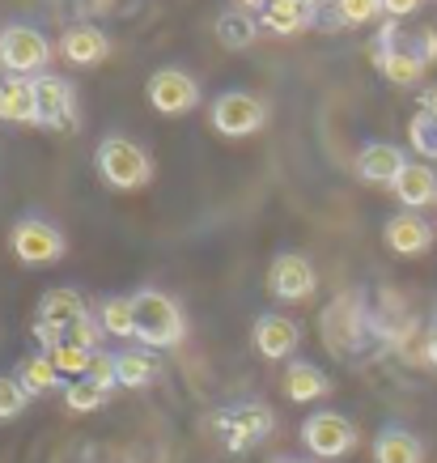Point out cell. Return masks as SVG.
Returning <instances> with one entry per match:
<instances>
[{
  "label": "cell",
  "instance_id": "obj_1",
  "mask_svg": "<svg viewBox=\"0 0 437 463\" xmlns=\"http://www.w3.org/2000/svg\"><path fill=\"white\" fill-rule=\"evenodd\" d=\"M132 310H136V340L144 349H174V345H183L187 319L170 294L141 289V294H132Z\"/></svg>",
  "mask_w": 437,
  "mask_h": 463
},
{
  "label": "cell",
  "instance_id": "obj_2",
  "mask_svg": "<svg viewBox=\"0 0 437 463\" xmlns=\"http://www.w3.org/2000/svg\"><path fill=\"white\" fill-rule=\"evenodd\" d=\"M94 162H98L102 183L115 187V192H136V187H144V183L153 179V157H149V149L136 141H127V137H107V141L98 145Z\"/></svg>",
  "mask_w": 437,
  "mask_h": 463
},
{
  "label": "cell",
  "instance_id": "obj_3",
  "mask_svg": "<svg viewBox=\"0 0 437 463\" xmlns=\"http://www.w3.org/2000/svg\"><path fill=\"white\" fill-rule=\"evenodd\" d=\"M212 430L226 442V450H251L276 430V417H272L268 404H255L251 400V404L221 408V412L212 417Z\"/></svg>",
  "mask_w": 437,
  "mask_h": 463
},
{
  "label": "cell",
  "instance_id": "obj_4",
  "mask_svg": "<svg viewBox=\"0 0 437 463\" xmlns=\"http://www.w3.org/2000/svg\"><path fill=\"white\" fill-rule=\"evenodd\" d=\"M51 60V43L34 26H5L0 30V69L9 77H39Z\"/></svg>",
  "mask_w": 437,
  "mask_h": 463
},
{
  "label": "cell",
  "instance_id": "obj_5",
  "mask_svg": "<svg viewBox=\"0 0 437 463\" xmlns=\"http://www.w3.org/2000/svg\"><path fill=\"white\" fill-rule=\"evenodd\" d=\"M302 442L319 459H344V455L357 450V425L344 412H331V408L327 412H311L302 421Z\"/></svg>",
  "mask_w": 437,
  "mask_h": 463
},
{
  "label": "cell",
  "instance_id": "obj_6",
  "mask_svg": "<svg viewBox=\"0 0 437 463\" xmlns=\"http://www.w3.org/2000/svg\"><path fill=\"white\" fill-rule=\"evenodd\" d=\"M9 247H14L17 264L26 268H47L64 260V234H60V225L42 222V217H22L14 225V234H9Z\"/></svg>",
  "mask_w": 437,
  "mask_h": 463
},
{
  "label": "cell",
  "instance_id": "obj_7",
  "mask_svg": "<svg viewBox=\"0 0 437 463\" xmlns=\"http://www.w3.org/2000/svg\"><path fill=\"white\" fill-rule=\"evenodd\" d=\"M264 124H268V102L246 90H229L212 102V128L221 137H255Z\"/></svg>",
  "mask_w": 437,
  "mask_h": 463
},
{
  "label": "cell",
  "instance_id": "obj_8",
  "mask_svg": "<svg viewBox=\"0 0 437 463\" xmlns=\"http://www.w3.org/2000/svg\"><path fill=\"white\" fill-rule=\"evenodd\" d=\"M81 315H89V310H85V298L77 294V289H47L42 302H39V319H34V336H39V345L51 353L60 340H64V327L77 323Z\"/></svg>",
  "mask_w": 437,
  "mask_h": 463
},
{
  "label": "cell",
  "instance_id": "obj_9",
  "mask_svg": "<svg viewBox=\"0 0 437 463\" xmlns=\"http://www.w3.org/2000/svg\"><path fill=\"white\" fill-rule=\"evenodd\" d=\"M34 85V102H39V124L42 128H77V99H72V85L56 72H39V77H30Z\"/></svg>",
  "mask_w": 437,
  "mask_h": 463
},
{
  "label": "cell",
  "instance_id": "obj_10",
  "mask_svg": "<svg viewBox=\"0 0 437 463\" xmlns=\"http://www.w3.org/2000/svg\"><path fill=\"white\" fill-rule=\"evenodd\" d=\"M149 102L162 115H187L200 107V81L183 69H157L149 77Z\"/></svg>",
  "mask_w": 437,
  "mask_h": 463
},
{
  "label": "cell",
  "instance_id": "obj_11",
  "mask_svg": "<svg viewBox=\"0 0 437 463\" xmlns=\"http://www.w3.org/2000/svg\"><path fill=\"white\" fill-rule=\"evenodd\" d=\"M314 285H319V272H314V264L306 260V255L284 251V255L272 260L268 289L281 298V302H306V298L314 294Z\"/></svg>",
  "mask_w": 437,
  "mask_h": 463
},
{
  "label": "cell",
  "instance_id": "obj_12",
  "mask_svg": "<svg viewBox=\"0 0 437 463\" xmlns=\"http://www.w3.org/2000/svg\"><path fill=\"white\" fill-rule=\"evenodd\" d=\"M361 332H366V315L357 307V298H336V302L323 310V340L336 357L353 353L357 345H361Z\"/></svg>",
  "mask_w": 437,
  "mask_h": 463
},
{
  "label": "cell",
  "instance_id": "obj_13",
  "mask_svg": "<svg viewBox=\"0 0 437 463\" xmlns=\"http://www.w3.org/2000/svg\"><path fill=\"white\" fill-rule=\"evenodd\" d=\"M251 340H255V353H259V357L284 362V357H293L297 340H302V327H297L289 315H259Z\"/></svg>",
  "mask_w": 437,
  "mask_h": 463
},
{
  "label": "cell",
  "instance_id": "obj_14",
  "mask_svg": "<svg viewBox=\"0 0 437 463\" xmlns=\"http://www.w3.org/2000/svg\"><path fill=\"white\" fill-rule=\"evenodd\" d=\"M404 166H408V154L391 141H369L366 149L357 154V175L366 183H378V187H391Z\"/></svg>",
  "mask_w": 437,
  "mask_h": 463
},
{
  "label": "cell",
  "instance_id": "obj_15",
  "mask_svg": "<svg viewBox=\"0 0 437 463\" xmlns=\"http://www.w3.org/2000/svg\"><path fill=\"white\" fill-rule=\"evenodd\" d=\"M382 239H386V247H391L395 255H424L429 247H433V225L424 222V217H416L412 209H404L386 222Z\"/></svg>",
  "mask_w": 437,
  "mask_h": 463
},
{
  "label": "cell",
  "instance_id": "obj_16",
  "mask_svg": "<svg viewBox=\"0 0 437 463\" xmlns=\"http://www.w3.org/2000/svg\"><path fill=\"white\" fill-rule=\"evenodd\" d=\"M391 192L404 209H424V204H437V170L429 162H408L399 170V179L391 183Z\"/></svg>",
  "mask_w": 437,
  "mask_h": 463
},
{
  "label": "cell",
  "instance_id": "obj_17",
  "mask_svg": "<svg viewBox=\"0 0 437 463\" xmlns=\"http://www.w3.org/2000/svg\"><path fill=\"white\" fill-rule=\"evenodd\" d=\"M60 56L69 60V64L94 69V64H102V60L111 56V39H107L98 26H72V30H64V39H60Z\"/></svg>",
  "mask_w": 437,
  "mask_h": 463
},
{
  "label": "cell",
  "instance_id": "obj_18",
  "mask_svg": "<svg viewBox=\"0 0 437 463\" xmlns=\"http://www.w3.org/2000/svg\"><path fill=\"white\" fill-rule=\"evenodd\" d=\"M374 60H378L382 77H386L391 85H416L424 77V60L416 56V52L395 47V43H391V26H386V34H382V47L374 52Z\"/></svg>",
  "mask_w": 437,
  "mask_h": 463
},
{
  "label": "cell",
  "instance_id": "obj_19",
  "mask_svg": "<svg viewBox=\"0 0 437 463\" xmlns=\"http://www.w3.org/2000/svg\"><path fill=\"white\" fill-rule=\"evenodd\" d=\"M0 119L5 124H39V102L30 77H5L0 81Z\"/></svg>",
  "mask_w": 437,
  "mask_h": 463
},
{
  "label": "cell",
  "instance_id": "obj_20",
  "mask_svg": "<svg viewBox=\"0 0 437 463\" xmlns=\"http://www.w3.org/2000/svg\"><path fill=\"white\" fill-rule=\"evenodd\" d=\"M157 374H162V362L153 357V349H124V353H115V379H119V387L141 392V387H153Z\"/></svg>",
  "mask_w": 437,
  "mask_h": 463
},
{
  "label": "cell",
  "instance_id": "obj_21",
  "mask_svg": "<svg viewBox=\"0 0 437 463\" xmlns=\"http://www.w3.org/2000/svg\"><path fill=\"white\" fill-rule=\"evenodd\" d=\"M327 392H331V379H327L319 365L293 362L284 370V395H289L293 404H314V400H323Z\"/></svg>",
  "mask_w": 437,
  "mask_h": 463
},
{
  "label": "cell",
  "instance_id": "obj_22",
  "mask_svg": "<svg viewBox=\"0 0 437 463\" xmlns=\"http://www.w3.org/2000/svg\"><path fill=\"white\" fill-rule=\"evenodd\" d=\"M374 463H424L421 438L412 434V430H399V425L382 430L374 438Z\"/></svg>",
  "mask_w": 437,
  "mask_h": 463
},
{
  "label": "cell",
  "instance_id": "obj_23",
  "mask_svg": "<svg viewBox=\"0 0 437 463\" xmlns=\"http://www.w3.org/2000/svg\"><path fill=\"white\" fill-rule=\"evenodd\" d=\"M311 9L314 0H268L264 5V26L272 34H302L311 26Z\"/></svg>",
  "mask_w": 437,
  "mask_h": 463
},
{
  "label": "cell",
  "instance_id": "obj_24",
  "mask_svg": "<svg viewBox=\"0 0 437 463\" xmlns=\"http://www.w3.org/2000/svg\"><path fill=\"white\" fill-rule=\"evenodd\" d=\"M60 379H64V374L56 370V362H51L47 353H34V357H26V362L17 365V383L30 392V400H34V395H51L60 387Z\"/></svg>",
  "mask_w": 437,
  "mask_h": 463
},
{
  "label": "cell",
  "instance_id": "obj_25",
  "mask_svg": "<svg viewBox=\"0 0 437 463\" xmlns=\"http://www.w3.org/2000/svg\"><path fill=\"white\" fill-rule=\"evenodd\" d=\"M94 319H98V327L107 332V336H119V340L136 336V310H132V298H107Z\"/></svg>",
  "mask_w": 437,
  "mask_h": 463
},
{
  "label": "cell",
  "instance_id": "obj_26",
  "mask_svg": "<svg viewBox=\"0 0 437 463\" xmlns=\"http://www.w3.org/2000/svg\"><path fill=\"white\" fill-rule=\"evenodd\" d=\"M107 387L94 379H72L69 387H64V404H69V412H98L102 404H107Z\"/></svg>",
  "mask_w": 437,
  "mask_h": 463
},
{
  "label": "cell",
  "instance_id": "obj_27",
  "mask_svg": "<svg viewBox=\"0 0 437 463\" xmlns=\"http://www.w3.org/2000/svg\"><path fill=\"white\" fill-rule=\"evenodd\" d=\"M255 34H259V26H255L246 14H226L221 22H217V39L226 43L229 52H238V47H251Z\"/></svg>",
  "mask_w": 437,
  "mask_h": 463
},
{
  "label": "cell",
  "instance_id": "obj_28",
  "mask_svg": "<svg viewBox=\"0 0 437 463\" xmlns=\"http://www.w3.org/2000/svg\"><path fill=\"white\" fill-rule=\"evenodd\" d=\"M408 141H412V149H416L424 162H437V119L433 115H424V111L412 115Z\"/></svg>",
  "mask_w": 437,
  "mask_h": 463
},
{
  "label": "cell",
  "instance_id": "obj_29",
  "mask_svg": "<svg viewBox=\"0 0 437 463\" xmlns=\"http://www.w3.org/2000/svg\"><path fill=\"white\" fill-rule=\"evenodd\" d=\"M30 404V392L17 383V374H0V421H17Z\"/></svg>",
  "mask_w": 437,
  "mask_h": 463
},
{
  "label": "cell",
  "instance_id": "obj_30",
  "mask_svg": "<svg viewBox=\"0 0 437 463\" xmlns=\"http://www.w3.org/2000/svg\"><path fill=\"white\" fill-rule=\"evenodd\" d=\"M94 353H98V349H94ZM94 353H89V349H77V345H64V340H60V345L47 353V357L56 362L60 374H69V379H85V370H89V357H94Z\"/></svg>",
  "mask_w": 437,
  "mask_h": 463
},
{
  "label": "cell",
  "instance_id": "obj_31",
  "mask_svg": "<svg viewBox=\"0 0 437 463\" xmlns=\"http://www.w3.org/2000/svg\"><path fill=\"white\" fill-rule=\"evenodd\" d=\"M331 9L344 26H369L382 14V0H331Z\"/></svg>",
  "mask_w": 437,
  "mask_h": 463
},
{
  "label": "cell",
  "instance_id": "obj_32",
  "mask_svg": "<svg viewBox=\"0 0 437 463\" xmlns=\"http://www.w3.org/2000/svg\"><path fill=\"white\" fill-rule=\"evenodd\" d=\"M107 336V332H102L98 327V319H94V315H81V319L77 323H69V327H64V345H77V349H98V340Z\"/></svg>",
  "mask_w": 437,
  "mask_h": 463
},
{
  "label": "cell",
  "instance_id": "obj_33",
  "mask_svg": "<svg viewBox=\"0 0 437 463\" xmlns=\"http://www.w3.org/2000/svg\"><path fill=\"white\" fill-rule=\"evenodd\" d=\"M85 379H94V383H102V387H107V392H111V387H119V379H115V357L111 353H94V357H89V370H85Z\"/></svg>",
  "mask_w": 437,
  "mask_h": 463
},
{
  "label": "cell",
  "instance_id": "obj_34",
  "mask_svg": "<svg viewBox=\"0 0 437 463\" xmlns=\"http://www.w3.org/2000/svg\"><path fill=\"white\" fill-rule=\"evenodd\" d=\"M424 0H382V14H391V17H408V14H416Z\"/></svg>",
  "mask_w": 437,
  "mask_h": 463
},
{
  "label": "cell",
  "instance_id": "obj_35",
  "mask_svg": "<svg viewBox=\"0 0 437 463\" xmlns=\"http://www.w3.org/2000/svg\"><path fill=\"white\" fill-rule=\"evenodd\" d=\"M421 111H424V115H433V119H437V85H429V90L421 94Z\"/></svg>",
  "mask_w": 437,
  "mask_h": 463
},
{
  "label": "cell",
  "instance_id": "obj_36",
  "mask_svg": "<svg viewBox=\"0 0 437 463\" xmlns=\"http://www.w3.org/2000/svg\"><path fill=\"white\" fill-rule=\"evenodd\" d=\"M424 362H429V365L437 370V327L429 332V340H424Z\"/></svg>",
  "mask_w": 437,
  "mask_h": 463
},
{
  "label": "cell",
  "instance_id": "obj_37",
  "mask_svg": "<svg viewBox=\"0 0 437 463\" xmlns=\"http://www.w3.org/2000/svg\"><path fill=\"white\" fill-rule=\"evenodd\" d=\"M242 9H264V5H268V0H238Z\"/></svg>",
  "mask_w": 437,
  "mask_h": 463
},
{
  "label": "cell",
  "instance_id": "obj_38",
  "mask_svg": "<svg viewBox=\"0 0 437 463\" xmlns=\"http://www.w3.org/2000/svg\"><path fill=\"white\" fill-rule=\"evenodd\" d=\"M276 463H302V459H276Z\"/></svg>",
  "mask_w": 437,
  "mask_h": 463
}]
</instances>
